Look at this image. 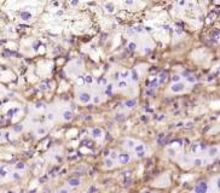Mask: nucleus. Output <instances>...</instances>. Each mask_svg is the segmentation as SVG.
I'll return each mask as SVG.
<instances>
[{"label":"nucleus","mask_w":220,"mask_h":193,"mask_svg":"<svg viewBox=\"0 0 220 193\" xmlns=\"http://www.w3.org/2000/svg\"><path fill=\"white\" fill-rule=\"evenodd\" d=\"M133 159V156L129 153V152H120L119 153V158H117V165H125V164H128L129 162Z\"/></svg>","instance_id":"1"},{"label":"nucleus","mask_w":220,"mask_h":193,"mask_svg":"<svg viewBox=\"0 0 220 193\" xmlns=\"http://www.w3.org/2000/svg\"><path fill=\"white\" fill-rule=\"evenodd\" d=\"M169 89H171V92H172V93H175V94H178V93H183V92H185V91H186V83H185L184 81H182V82H177V83H172Z\"/></svg>","instance_id":"2"},{"label":"nucleus","mask_w":220,"mask_h":193,"mask_svg":"<svg viewBox=\"0 0 220 193\" xmlns=\"http://www.w3.org/2000/svg\"><path fill=\"white\" fill-rule=\"evenodd\" d=\"M77 99L81 104H88L91 101L92 96L87 91H80V92H77Z\"/></svg>","instance_id":"3"},{"label":"nucleus","mask_w":220,"mask_h":193,"mask_svg":"<svg viewBox=\"0 0 220 193\" xmlns=\"http://www.w3.org/2000/svg\"><path fill=\"white\" fill-rule=\"evenodd\" d=\"M103 167H104V169H114V168H116V163L113 161V159H110L109 157H105V159L103 161Z\"/></svg>","instance_id":"4"},{"label":"nucleus","mask_w":220,"mask_h":193,"mask_svg":"<svg viewBox=\"0 0 220 193\" xmlns=\"http://www.w3.org/2000/svg\"><path fill=\"white\" fill-rule=\"evenodd\" d=\"M62 117L64 121H70V120L73 118V112H71V110H64L62 114Z\"/></svg>","instance_id":"5"},{"label":"nucleus","mask_w":220,"mask_h":193,"mask_svg":"<svg viewBox=\"0 0 220 193\" xmlns=\"http://www.w3.org/2000/svg\"><path fill=\"white\" fill-rule=\"evenodd\" d=\"M21 17H22L23 19H29L31 17V15L29 12H22V13H21Z\"/></svg>","instance_id":"6"},{"label":"nucleus","mask_w":220,"mask_h":193,"mask_svg":"<svg viewBox=\"0 0 220 193\" xmlns=\"http://www.w3.org/2000/svg\"><path fill=\"white\" fill-rule=\"evenodd\" d=\"M92 133H93L94 136H99V135L102 134V130H100L99 128H94L93 130H92Z\"/></svg>","instance_id":"7"},{"label":"nucleus","mask_w":220,"mask_h":193,"mask_svg":"<svg viewBox=\"0 0 220 193\" xmlns=\"http://www.w3.org/2000/svg\"><path fill=\"white\" fill-rule=\"evenodd\" d=\"M125 105H128V107H133L135 105V101L134 100H127L125 103Z\"/></svg>","instance_id":"8"},{"label":"nucleus","mask_w":220,"mask_h":193,"mask_svg":"<svg viewBox=\"0 0 220 193\" xmlns=\"http://www.w3.org/2000/svg\"><path fill=\"white\" fill-rule=\"evenodd\" d=\"M56 193H70V191H69V188H65V187H62V188H59L58 191Z\"/></svg>","instance_id":"9"},{"label":"nucleus","mask_w":220,"mask_h":193,"mask_svg":"<svg viewBox=\"0 0 220 193\" xmlns=\"http://www.w3.org/2000/svg\"><path fill=\"white\" fill-rule=\"evenodd\" d=\"M217 187H218V190H219V192H220V176L217 177Z\"/></svg>","instance_id":"10"},{"label":"nucleus","mask_w":220,"mask_h":193,"mask_svg":"<svg viewBox=\"0 0 220 193\" xmlns=\"http://www.w3.org/2000/svg\"><path fill=\"white\" fill-rule=\"evenodd\" d=\"M39 133H45V129H39Z\"/></svg>","instance_id":"11"}]
</instances>
